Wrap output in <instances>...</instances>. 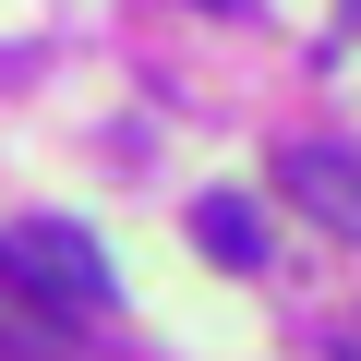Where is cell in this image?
I'll use <instances>...</instances> for the list:
<instances>
[{"mask_svg":"<svg viewBox=\"0 0 361 361\" xmlns=\"http://www.w3.org/2000/svg\"><path fill=\"white\" fill-rule=\"evenodd\" d=\"M277 193H289L301 217H325L337 241H361V157H349V145H289V157H277Z\"/></svg>","mask_w":361,"mask_h":361,"instance_id":"cell-2","label":"cell"},{"mask_svg":"<svg viewBox=\"0 0 361 361\" xmlns=\"http://www.w3.org/2000/svg\"><path fill=\"white\" fill-rule=\"evenodd\" d=\"M0 253H13V289H25V301H49V313H109V265H97L85 229L37 217V229H13Z\"/></svg>","mask_w":361,"mask_h":361,"instance_id":"cell-1","label":"cell"},{"mask_svg":"<svg viewBox=\"0 0 361 361\" xmlns=\"http://www.w3.org/2000/svg\"><path fill=\"white\" fill-rule=\"evenodd\" d=\"M0 361H49V349H37V337H25V325H0Z\"/></svg>","mask_w":361,"mask_h":361,"instance_id":"cell-4","label":"cell"},{"mask_svg":"<svg viewBox=\"0 0 361 361\" xmlns=\"http://www.w3.org/2000/svg\"><path fill=\"white\" fill-rule=\"evenodd\" d=\"M193 241H205L229 277H253V265H265V217H253L241 193H205V205H193Z\"/></svg>","mask_w":361,"mask_h":361,"instance_id":"cell-3","label":"cell"}]
</instances>
